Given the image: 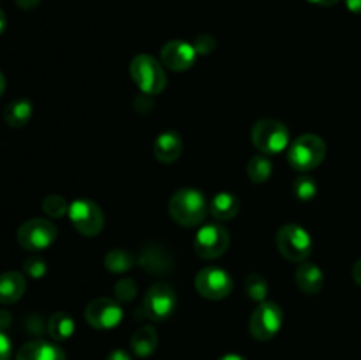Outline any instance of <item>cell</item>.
<instances>
[{"instance_id":"31","label":"cell","mask_w":361,"mask_h":360,"mask_svg":"<svg viewBox=\"0 0 361 360\" xmlns=\"http://www.w3.org/2000/svg\"><path fill=\"white\" fill-rule=\"evenodd\" d=\"M11 359V339L6 334V330L0 332V360Z\"/></svg>"},{"instance_id":"30","label":"cell","mask_w":361,"mask_h":360,"mask_svg":"<svg viewBox=\"0 0 361 360\" xmlns=\"http://www.w3.org/2000/svg\"><path fill=\"white\" fill-rule=\"evenodd\" d=\"M194 48H196V52L200 55H208V53H212L215 49V39L212 35H200L196 39V42H194Z\"/></svg>"},{"instance_id":"29","label":"cell","mask_w":361,"mask_h":360,"mask_svg":"<svg viewBox=\"0 0 361 360\" xmlns=\"http://www.w3.org/2000/svg\"><path fill=\"white\" fill-rule=\"evenodd\" d=\"M23 270L30 279H42L46 275V272H48V267H46V261L42 258L30 256L25 260Z\"/></svg>"},{"instance_id":"15","label":"cell","mask_w":361,"mask_h":360,"mask_svg":"<svg viewBox=\"0 0 361 360\" xmlns=\"http://www.w3.org/2000/svg\"><path fill=\"white\" fill-rule=\"evenodd\" d=\"M16 360H66V353L48 341L25 342L16 353Z\"/></svg>"},{"instance_id":"24","label":"cell","mask_w":361,"mask_h":360,"mask_svg":"<svg viewBox=\"0 0 361 360\" xmlns=\"http://www.w3.org/2000/svg\"><path fill=\"white\" fill-rule=\"evenodd\" d=\"M274 172V164H271L270 159L267 157V154H257L254 155L249 161L247 166V175L252 180L254 184H264L271 176Z\"/></svg>"},{"instance_id":"6","label":"cell","mask_w":361,"mask_h":360,"mask_svg":"<svg viewBox=\"0 0 361 360\" xmlns=\"http://www.w3.org/2000/svg\"><path fill=\"white\" fill-rule=\"evenodd\" d=\"M56 236H59L56 226L53 224L49 219L42 217H35L23 222V224L18 228L16 233L18 244H20L25 251H30V253H41V251H46L48 247H51L53 244H55Z\"/></svg>"},{"instance_id":"11","label":"cell","mask_w":361,"mask_h":360,"mask_svg":"<svg viewBox=\"0 0 361 360\" xmlns=\"http://www.w3.org/2000/svg\"><path fill=\"white\" fill-rule=\"evenodd\" d=\"M196 292L203 299L208 300H222L231 295L233 292V279L229 272H226L221 267H204L203 270L197 272Z\"/></svg>"},{"instance_id":"7","label":"cell","mask_w":361,"mask_h":360,"mask_svg":"<svg viewBox=\"0 0 361 360\" xmlns=\"http://www.w3.org/2000/svg\"><path fill=\"white\" fill-rule=\"evenodd\" d=\"M176 292L169 282H155L147 293H145L143 316L150 321H166L173 316L176 309Z\"/></svg>"},{"instance_id":"38","label":"cell","mask_w":361,"mask_h":360,"mask_svg":"<svg viewBox=\"0 0 361 360\" xmlns=\"http://www.w3.org/2000/svg\"><path fill=\"white\" fill-rule=\"evenodd\" d=\"M7 325H9V314L6 313V311H2V328L6 330Z\"/></svg>"},{"instance_id":"37","label":"cell","mask_w":361,"mask_h":360,"mask_svg":"<svg viewBox=\"0 0 361 360\" xmlns=\"http://www.w3.org/2000/svg\"><path fill=\"white\" fill-rule=\"evenodd\" d=\"M309 2L316 4V6H335L338 0H309Z\"/></svg>"},{"instance_id":"36","label":"cell","mask_w":361,"mask_h":360,"mask_svg":"<svg viewBox=\"0 0 361 360\" xmlns=\"http://www.w3.org/2000/svg\"><path fill=\"white\" fill-rule=\"evenodd\" d=\"M219 360H247L245 356L238 355V353H226V355H222Z\"/></svg>"},{"instance_id":"23","label":"cell","mask_w":361,"mask_h":360,"mask_svg":"<svg viewBox=\"0 0 361 360\" xmlns=\"http://www.w3.org/2000/svg\"><path fill=\"white\" fill-rule=\"evenodd\" d=\"M104 265L113 274H123L136 265V258L126 249H111L104 258Z\"/></svg>"},{"instance_id":"2","label":"cell","mask_w":361,"mask_h":360,"mask_svg":"<svg viewBox=\"0 0 361 360\" xmlns=\"http://www.w3.org/2000/svg\"><path fill=\"white\" fill-rule=\"evenodd\" d=\"M326 157V143L321 136L312 133L302 134L291 143L288 161L298 172H310L317 168Z\"/></svg>"},{"instance_id":"3","label":"cell","mask_w":361,"mask_h":360,"mask_svg":"<svg viewBox=\"0 0 361 360\" xmlns=\"http://www.w3.org/2000/svg\"><path fill=\"white\" fill-rule=\"evenodd\" d=\"M129 71L134 83L147 95L161 94L166 88V83H168L164 67L161 66V62L157 59H154L152 55H147V53H141V55L134 56Z\"/></svg>"},{"instance_id":"33","label":"cell","mask_w":361,"mask_h":360,"mask_svg":"<svg viewBox=\"0 0 361 360\" xmlns=\"http://www.w3.org/2000/svg\"><path fill=\"white\" fill-rule=\"evenodd\" d=\"M16 2V6L20 7V9H34V7H37L39 4H41V0H14Z\"/></svg>"},{"instance_id":"19","label":"cell","mask_w":361,"mask_h":360,"mask_svg":"<svg viewBox=\"0 0 361 360\" xmlns=\"http://www.w3.org/2000/svg\"><path fill=\"white\" fill-rule=\"evenodd\" d=\"M240 212V200L236 194L222 191L210 200V214L217 221H229Z\"/></svg>"},{"instance_id":"32","label":"cell","mask_w":361,"mask_h":360,"mask_svg":"<svg viewBox=\"0 0 361 360\" xmlns=\"http://www.w3.org/2000/svg\"><path fill=\"white\" fill-rule=\"evenodd\" d=\"M106 360H133V359H130V355L126 352V349L118 348V349H113Z\"/></svg>"},{"instance_id":"13","label":"cell","mask_w":361,"mask_h":360,"mask_svg":"<svg viewBox=\"0 0 361 360\" xmlns=\"http://www.w3.org/2000/svg\"><path fill=\"white\" fill-rule=\"evenodd\" d=\"M197 59V52L194 48V44L185 41H180V39H175V41L166 42L164 48L161 52V60L164 64V67L168 69L176 71H187L194 66Z\"/></svg>"},{"instance_id":"18","label":"cell","mask_w":361,"mask_h":360,"mask_svg":"<svg viewBox=\"0 0 361 360\" xmlns=\"http://www.w3.org/2000/svg\"><path fill=\"white\" fill-rule=\"evenodd\" d=\"M157 330L152 325H145V327L137 328L130 337V349L140 359H148L157 349Z\"/></svg>"},{"instance_id":"20","label":"cell","mask_w":361,"mask_h":360,"mask_svg":"<svg viewBox=\"0 0 361 360\" xmlns=\"http://www.w3.org/2000/svg\"><path fill=\"white\" fill-rule=\"evenodd\" d=\"M32 113H34V106L28 99H16V101H11L9 104L4 109V120L9 127L14 129H21V127L27 126L32 119Z\"/></svg>"},{"instance_id":"14","label":"cell","mask_w":361,"mask_h":360,"mask_svg":"<svg viewBox=\"0 0 361 360\" xmlns=\"http://www.w3.org/2000/svg\"><path fill=\"white\" fill-rule=\"evenodd\" d=\"M183 141L182 136L175 131H164L154 141V155L162 164H171L182 155Z\"/></svg>"},{"instance_id":"5","label":"cell","mask_w":361,"mask_h":360,"mask_svg":"<svg viewBox=\"0 0 361 360\" xmlns=\"http://www.w3.org/2000/svg\"><path fill=\"white\" fill-rule=\"evenodd\" d=\"M252 143L261 154L275 155L286 150L289 145V129L284 122L274 119H263L254 124Z\"/></svg>"},{"instance_id":"12","label":"cell","mask_w":361,"mask_h":360,"mask_svg":"<svg viewBox=\"0 0 361 360\" xmlns=\"http://www.w3.org/2000/svg\"><path fill=\"white\" fill-rule=\"evenodd\" d=\"M122 318L123 309L118 300L108 299V296H99L85 307V320L92 328H97V330H111L118 327Z\"/></svg>"},{"instance_id":"25","label":"cell","mask_w":361,"mask_h":360,"mask_svg":"<svg viewBox=\"0 0 361 360\" xmlns=\"http://www.w3.org/2000/svg\"><path fill=\"white\" fill-rule=\"evenodd\" d=\"M268 292H270V286H268L267 279L259 274H250L245 279V293L250 300L261 304L267 300Z\"/></svg>"},{"instance_id":"10","label":"cell","mask_w":361,"mask_h":360,"mask_svg":"<svg viewBox=\"0 0 361 360\" xmlns=\"http://www.w3.org/2000/svg\"><path fill=\"white\" fill-rule=\"evenodd\" d=\"M229 247V233L219 222L203 224L194 239V251L203 260H215L222 256Z\"/></svg>"},{"instance_id":"26","label":"cell","mask_w":361,"mask_h":360,"mask_svg":"<svg viewBox=\"0 0 361 360\" xmlns=\"http://www.w3.org/2000/svg\"><path fill=\"white\" fill-rule=\"evenodd\" d=\"M317 191H319V187H317L316 180H314L312 176L303 175L300 176V179H296L295 184H293V193H295V196L302 201L314 200Z\"/></svg>"},{"instance_id":"22","label":"cell","mask_w":361,"mask_h":360,"mask_svg":"<svg viewBox=\"0 0 361 360\" xmlns=\"http://www.w3.org/2000/svg\"><path fill=\"white\" fill-rule=\"evenodd\" d=\"M74 330H76V323H74V318L71 314L59 311V313H55L49 318L48 332L55 341H67V339L73 337Z\"/></svg>"},{"instance_id":"28","label":"cell","mask_w":361,"mask_h":360,"mask_svg":"<svg viewBox=\"0 0 361 360\" xmlns=\"http://www.w3.org/2000/svg\"><path fill=\"white\" fill-rule=\"evenodd\" d=\"M137 286L134 282V279H120L115 284V296L120 302H130V300L136 296Z\"/></svg>"},{"instance_id":"4","label":"cell","mask_w":361,"mask_h":360,"mask_svg":"<svg viewBox=\"0 0 361 360\" xmlns=\"http://www.w3.org/2000/svg\"><path fill=\"white\" fill-rule=\"evenodd\" d=\"M279 253L293 263H303L312 253V236L303 226L289 222L277 232Z\"/></svg>"},{"instance_id":"1","label":"cell","mask_w":361,"mask_h":360,"mask_svg":"<svg viewBox=\"0 0 361 360\" xmlns=\"http://www.w3.org/2000/svg\"><path fill=\"white\" fill-rule=\"evenodd\" d=\"M169 215L180 226H200L210 212V201H207L204 194L197 189H178L171 194L168 203Z\"/></svg>"},{"instance_id":"8","label":"cell","mask_w":361,"mask_h":360,"mask_svg":"<svg viewBox=\"0 0 361 360\" xmlns=\"http://www.w3.org/2000/svg\"><path fill=\"white\" fill-rule=\"evenodd\" d=\"M284 323V311L279 304L264 300L254 309L249 321L250 335L257 341H270L281 332Z\"/></svg>"},{"instance_id":"21","label":"cell","mask_w":361,"mask_h":360,"mask_svg":"<svg viewBox=\"0 0 361 360\" xmlns=\"http://www.w3.org/2000/svg\"><path fill=\"white\" fill-rule=\"evenodd\" d=\"M140 263L145 270L152 272V274H166L173 267L171 258L168 256L164 249H159V247L145 249L143 254L140 256Z\"/></svg>"},{"instance_id":"16","label":"cell","mask_w":361,"mask_h":360,"mask_svg":"<svg viewBox=\"0 0 361 360\" xmlns=\"http://www.w3.org/2000/svg\"><path fill=\"white\" fill-rule=\"evenodd\" d=\"M295 281L303 293H307V295H317V293H321V289L324 286V274L316 263L303 261V263H300L296 267Z\"/></svg>"},{"instance_id":"27","label":"cell","mask_w":361,"mask_h":360,"mask_svg":"<svg viewBox=\"0 0 361 360\" xmlns=\"http://www.w3.org/2000/svg\"><path fill=\"white\" fill-rule=\"evenodd\" d=\"M42 210L49 217H62L63 214H69V203L60 194H49L42 200Z\"/></svg>"},{"instance_id":"17","label":"cell","mask_w":361,"mask_h":360,"mask_svg":"<svg viewBox=\"0 0 361 360\" xmlns=\"http://www.w3.org/2000/svg\"><path fill=\"white\" fill-rule=\"evenodd\" d=\"M27 289V279L20 272H6L0 277V302L4 306L18 302Z\"/></svg>"},{"instance_id":"35","label":"cell","mask_w":361,"mask_h":360,"mask_svg":"<svg viewBox=\"0 0 361 360\" xmlns=\"http://www.w3.org/2000/svg\"><path fill=\"white\" fill-rule=\"evenodd\" d=\"M345 6L351 13H361V0H345Z\"/></svg>"},{"instance_id":"34","label":"cell","mask_w":361,"mask_h":360,"mask_svg":"<svg viewBox=\"0 0 361 360\" xmlns=\"http://www.w3.org/2000/svg\"><path fill=\"white\" fill-rule=\"evenodd\" d=\"M353 279H355L356 284L361 288V260L356 261L355 267H353Z\"/></svg>"},{"instance_id":"9","label":"cell","mask_w":361,"mask_h":360,"mask_svg":"<svg viewBox=\"0 0 361 360\" xmlns=\"http://www.w3.org/2000/svg\"><path fill=\"white\" fill-rule=\"evenodd\" d=\"M69 219L78 233L83 236H95L104 228V214L101 207L92 200H74L69 205Z\"/></svg>"}]
</instances>
